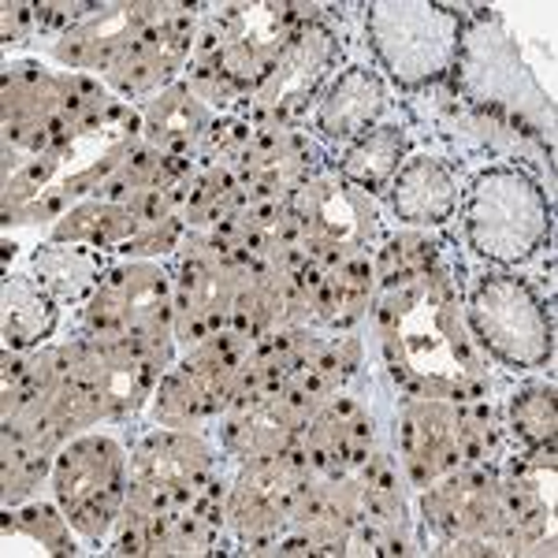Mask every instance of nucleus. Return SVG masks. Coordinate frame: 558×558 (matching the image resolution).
I'll return each instance as SVG.
<instances>
[{"mask_svg": "<svg viewBox=\"0 0 558 558\" xmlns=\"http://www.w3.org/2000/svg\"><path fill=\"white\" fill-rule=\"evenodd\" d=\"M551 235V205L518 168H488L465 194V239L495 265H518Z\"/></svg>", "mask_w": 558, "mask_h": 558, "instance_id": "f257e3e1", "label": "nucleus"}, {"mask_svg": "<svg viewBox=\"0 0 558 558\" xmlns=\"http://www.w3.org/2000/svg\"><path fill=\"white\" fill-rule=\"evenodd\" d=\"M365 26L387 75L407 89L444 78L458 60L462 26L447 4H368Z\"/></svg>", "mask_w": 558, "mask_h": 558, "instance_id": "f03ea898", "label": "nucleus"}, {"mask_svg": "<svg viewBox=\"0 0 558 558\" xmlns=\"http://www.w3.org/2000/svg\"><path fill=\"white\" fill-rule=\"evenodd\" d=\"M533 287L514 276H488L473 291L470 320L481 343L507 365L536 368L551 357V317H544Z\"/></svg>", "mask_w": 558, "mask_h": 558, "instance_id": "7ed1b4c3", "label": "nucleus"}, {"mask_svg": "<svg viewBox=\"0 0 558 558\" xmlns=\"http://www.w3.org/2000/svg\"><path fill=\"white\" fill-rule=\"evenodd\" d=\"M391 205L407 223H444L458 205L451 168L432 157H417L395 175Z\"/></svg>", "mask_w": 558, "mask_h": 558, "instance_id": "20e7f679", "label": "nucleus"}, {"mask_svg": "<svg viewBox=\"0 0 558 558\" xmlns=\"http://www.w3.org/2000/svg\"><path fill=\"white\" fill-rule=\"evenodd\" d=\"M380 108H384L380 86H376L362 68H350V75L339 78L328 105H324L320 128L324 134H331V138H347V134H357V128L373 123Z\"/></svg>", "mask_w": 558, "mask_h": 558, "instance_id": "39448f33", "label": "nucleus"}]
</instances>
